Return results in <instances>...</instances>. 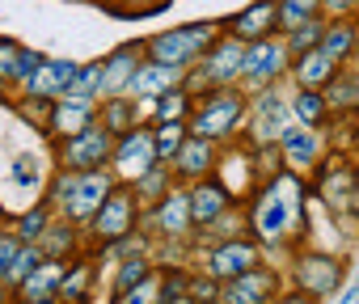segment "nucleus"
Masks as SVG:
<instances>
[{
  "instance_id": "obj_6",
  "label": "nucleus",
  "mask_w": 359,
  "mask_h": 304,
  "mask_svg": "<svg viewBox=\"0 0 359 304\" xmlns=\"http://www.w3.org/2000/svg\"><path fill=\"white\" fill-rule=\"evenodd\" d=\"M237 114H241V102H237L233 93H216V97H212V102L199 110V118H195V131H199V139L233 131V127H237Z\"/></svg>"
},
{
  "instance_id": "obj_28",
  "label": "nucleus",
  "mask_w": 359,
  "mask_h": 304,
  "mask_svg": "<svg viewBox=\"0 0 359 304\" xmlns=\"http://www.w3.org/2000/svg\"><path fill=\"white\" fill-rule=\"evenodd\" d=\"M39 254H43V249H34V245H22L5 279H9V283H22V279H30V275H34V270L43 266V258H39Z\"/></svg>"
},
{
  "instance_id": "obj_1",
  "label": "nucleus",
  "mask_w": 359,
  "mask_h": 304,
  "mask_svg": "<svg viewBox=\"0 0 359 304\" xmlns=\"http://www.w3.org/2000/svg\"><path fill=\"white\" fill-rule=\"evenodd\" d=\"M296 212H300V182H275V186L262 195L258 212H254V228H258V237L279 241V237L287 233V224L296 220Z\"/></svg>"
},
{
  "instance_id": "obj_35",
  "label": "nucleus",
  "mask_w": 359,
  "mask_h": 304,
  "mask_svg": "<svg viewBox=\"0 0 359 304\" xmlns=\"http://www.w3.org/2000/svg\"><path fill=\"white\" fill-rule=\"evenodd\" d=\"M13 178L18 182H39V157L34 152H22V157L13 161Z\"/></svg>"
},
{
  "instance_id": "obj_3",
  "label": "nucleus",
  "mask_w": 359,
  "mask_h": 304,
  "mask_svg": "<svg viewBox=\"0 0 359 304\" xmlns=\"http://www.w3.org/2000/svg\"><path fill=\"white\" fill-rule=\"evenodd\" d=\"M72 76H76V64H68V60H43L30 76H26V89L34 93V97H64L68 93V85H72Z\"/></svg>"
},
{
  "instance_id": "obj_34",
  "label": "nucleus",
  "mask_w": 359,
  "mask_h": 304,
  "mask_svg": "<svg viewBox=\"0 0 359 304\" xmlns=\"http://www.w3.org/2000/svg\"><path fill=\"white\" fill-rule=\"evenodd\" d=\"M131 118H135V110H131V106H127L123 97H114V102L106 106V127H114V131H123V127H127Z\"/></svg>"
},
{
  "instance_id": "obj_11",
  "label": "nucleus",
  "mask_w": 359,
  "mask_h": 304,
  "mask_svg": "<svg viewBox=\"0 0 359 304\" xmlns=\"http://www.w3.org/2000/svg\"><path fill=\"white\" fill-rule=\"evenodd\" d=\"M296 279H300V287H304L309 296L330 291V287L338 283V262H330V258H321V254H309V258L296 262Z\"/></svg>"
},
{
  "instance_id": "obj_41",
  "label": "nucleus",
  "mask_w": 359,
  "mask_h": 304,
  "mask_svg": "<svg viewBox=\"0 0 359 304\" xmlns=\"http://www.w3.org/2000/svg\"><path fill=\"white\" fill-rule=\"evenodd\" d=\"M165 304H195V300H165Z\"/></svg>"
},
{
  "instance_id": "obj_33",
  "label": "nucleus",
  "mask_w": 359,
  "mask_h": 304,
  "mask_svg": "<svg viewBox=\"0 0 359 304\" xmlns=\"http://www.w3.org/2000/svg\"><path fill=\"white\" fill-rule=\"evenodd\" d=\"M346 47H351V30L346 26H338V30H330L321 43H317V51H325L330 60H338V55H346Z\"/></svg>"
},
{
  "instance_id": "obj_37",
  "label": "nucleus",
  "mask_w": 359,
  "mask_h": 304,
  "mask_svg": "<svg viewBox=\"0 0 359 304\" xmlns=\"http://www.w3.org/2000/svg\"><path fill=\"white\" fill-rule=\"evenodd\" d=\"M18 249H22V245H18L13 237H0V279H5V275H9V266H13V258H18Z\"/></svg>"
},
{
  "instance_id": "obj_32",
  "label": "nucleus",
  "mask_w": 359,
  "mask_h": 304,
  "mask_svg": "<svg viewBox=\"0 0 359 304\" xmlns=\"http://www.w3.org/2000/svg\"><path fill=\"white\" fill-rule=\"evenodd\" d=\"M161 296V283L152 279V275H144L135 287H127V296H123V304H152Z\"/></svg>"
},
{
  "instance_id": "obj_21",
  "label": "nucleus",
  "mask_w": 359,
  "mask_h": 304,
  "mask_svg": "<svg viewBox=\"0 0 359 304\" xmlns=\"http://www.w3.org/2000/svg\"><path fill=\"white\" fill-rule=\"evenodd\" d=\"M156 220L165 233H182L191 224V195H169L161 207H156Z\"/></svg>"
},
{
  "instance_id": "obj_14",
  "label": "nucleus",
  "mask_w": 359,
  "mask_h": 304,
  "mask_svg": "<svg viewBox=\"0 0 359 304\" xmlns=\"http://www.w3.org/2000/svg\"><path fill=\"white\" fill-rule=\"evenodd\" d=\"M254 245H245V241H233V245H220L216 254H212V270L220 275V279H237V275H245V270H254Z\"/></svg>"
},
{
  "instance_id": "obj_38",
  "label": "nucleus",
  "mask_w": 359,
  "mask_h": 304,
  "mask_svg": "<svg viewBox=\"0 0 359 304\" xmlns=\"http://www.w3.org/2000/svg\"><path fill=\"white\" fill-rule=\"evenodd\" d=\"M47 228V220H43V212H30L26 220H22V237H39Z\"/></svg>"
},
{
  "instance_id": "obj_27",
  "label": "nucleus",
  "mask_w": 359,
  "mask_h": 304,
  "mask_svg": "<svg viewBox=\"0 0 359 304\" xmlns=\"http://www.w3.org/2000/svg\"><path fill=\"white\" fill-rule=\"evenodd\" d=\"M321 110H325V102H321V93H313V89H304V93L292 102V118H300V127H313V123L321 118Z\"/></svg>"
},
{
  "instance_id": "obj_39",
  "label": "nucleus",
  "mask_w": 359,
  "mask_h": 304,
  "mask_svg": "<svg viewBox=\"0 0 359 304\" xmlns=\"http://www.w3.org/2000/svg\"><path fill=\"white\" fill-rule=\"evenodd\" d=\"M325 5H330V9H334V13H342V9H346V5H351V0H325Z\"/></svg>"
},
{
  "instance_id": "obj_31",
  "label": "nucleus",
  "mask_w": 359,
  "mask_h": 304,
  "mask_svg": "<svg viewBox=\"0 0 359 304\" xmlns=\"http://www.w3.org/2000/svg\"><path fill=\"white\" fill-rule=\"evenodd\" d=\"M182 110H187V97L177 93V89H169V93L156 97V118L161 123H177V118H182Z\"/></svg>"
},
{
  "instance_id": "obj_2",
  "label": "nucleus",
  "mask_w": 359,
  "mask_h": 304,
  "mask_svg": "<svg viewBox=\"0 0 359 304\" xmlns=\"http://www.w3.org/2000/svg\"><path fill=\"white\" fill-rule=\"evenodd\" d=\"M212 43V26H182V30H169L152 39V64L165 68H182L187 60L203 55V47Z\"/></svg>"
},
{
  "instance_id": "obj_26",
  "label": "nucleus",
  "mask_w": 359,
  "mask_h": 304,
  "mask_svg": "<svg viewBox=\"0 0 359 304\" xmlns=\"http://www.w3.org/2000/svg\"><path fill=\"white\" fill-rule=\"evenodd\" d=\"M97 89H102V68H76V76H72V85H68L64 97H81V102H89Z\"/></svg>"
},
{
  "instance_id": "obj_19",
  "label": "nucleus",
  "mask_w": 359,
  "mask_h": 304,
  "mask_svg": "<svg viewBox=\"0 0 359 304\" xmlns=\"http://www.w3.org/2000/svg\"><path fill=\"white\" fill-rule=\"evenodd\" d=\"M173 161H177V170H182L187 178L208 174V165H212V148H208V139H182V148L173 152Z\"/></svg>"
},
{
  "instance_id": "obj_7",
  "label": "nucleus",
  "mask_w": 359,
  "mask_h": 304,
  "mask_svg": "<svg viewBox=\"0 0 359 304\" xmlns=\"http://www.w3.org/2000/svg\"><path fill=\"white\" fill-rule=\"evenodd\" d=\"M114 161H118V174H123V178H144V174L152 170V161H156L152 135H148V131H131V135L118 144Z\"/></svg>"
},
{
  "instance_id": "obj_20",
  "label": "nucleus",
  "mask_w": 359,
  "mask_h": 304,
  "mask_svg": "<svg viewBox=\"0 0 359 304\" xmlns=\"http://www.w3.org/2000/svg\"><path fill=\"white\" fill-rule=\"evenodd\" d=\"M283 148H287V161H300V165H309L313 157H317V135L309 131V127H283Z\"/></svg>"
},
{
  "instance_id": "obj_10",
  "label": "nucleus",
  "mask_w": 359,
  "mask_h": 304,
  "mask_svg": "<svg viewBox=\"0 0 359 304\" xmlns=\"http://www.w3.org/2000/svg\"><path fill=\"white\" fill-rule=\"evenodd\" d=\"M292 123V106L275 93V89H266L262 93V102H258V123H254V135L258 139H275V135H283V127Z\"/></svg>"
},
{
  "instance_id": "obj_12",
  "label": "nucleus",
  "mask_w": 359,
  "mask_h": 304,
  "mask_svg": "<svg viewBox=\"0 0 359 304\" xmlns=\"http://www.w3.org/2000/svg\"><path fill=\"white\" fill-rule=\"evenodd\" d=\"M271 275L266 270H245V275H237V279H229V287H224V304H262L266 296H271Z\"/></svg>"
},
{
  "instance_id": "obj_23",
  "label": "nucleus",
  "mask_w": 359,
  "mask_h": 304,
  "mask_svg": "<svg viewBox=\"0 0 359 304\" xmlns=\"http://www.w3.org/2000/svg\"><path fill=\"white\" fill-rule=\"evenodd\" d=\"M131 76H135V55L131 51H118L110 60V68H102V89L106 93H123L131 85Z\"/></svg>"
},
{
  "instance_id": "obj_42",
  "label": "nucleus",
  "mask_w": 359,
  "mask_h": 304,
  "mask_svg": "<svg viewBox=\"0 0 359 304\" xmlns=\"http://www.w3.org/2000/svg\"><path fill=\"white\" fill-rule=\"evenodd\" d=\"M287 304H309V300H296V296H287Z\"/></svg>"
},
{
  "instance_id": "obj_30",
  "label": "nucleus",
  "mask_w": 359,
  "mask_h": 304,
  "mask_svg": "<svg viewBox=\"0 0 359 304\" xmlns=\"http://www.w3.org/2000/svg\"><path fill=\"white\" fill-rule=\"evenodd\" d=\"M0 81H22V47L0 43Z\"/></svg>"
},
{
  "instance_id": "obj_36",
  "label": "nucleus",
  "mask_w": 359,
  "mask_h": 304,
  "mask_svg": "<svg viewBox=\"0 0 359 304\" xmlns=\"http://www.w3.org/2000/svg\"><path fill=\"white\" fill-rule=\"evenodd\" d=\"M85 279H89V270H85V266H81V270H72V275L64 279V296H68V300H81V296H85Z\"/></svg>"
},
{
  "instance_id": "obj_9",
  "label": "nucleus",
  "mask_w": 359,
  "mask_h": 304,
  "mask_svg": "<svg viewBox=\"0 0 359 304\" xmlns=\"http://www.w3.org/2000/svg\"><path fill=\"white\" fill-rule=\"evenodd\" d=\"M279 68H283V47H279V43H266V39H262L258 47H250L245 60H241V76H245L250 85L271 81Z\"/></svg>"
},
{
  "instance_id": "obj_40",
  "label": "nucleus",
  "mask_w": 359,
  "mask_h": 304,
  "mask_svg": "<svg viewBox=\"0 0 359 304\" xmlns=\"http://www.w3.org/2000/svg\"><path fill=\"white\" fill-rule=\"evenodd\" d=\"M342 304H359V287H355V291H346V296H342Z\"/></svg>"
},
{
  "instance_id": "obj_15",
  "label": "nucleus",
  "mask_w": 359,
  "mask_h": 304,
  "mask_svg": "<svg viewBox=\"0 0 359 304\" xmlns=\"http://www.w3.org/2000/svg\"><path fill=\"white\" fill-rule=\"evenodd\" d=\"M279 22V13H275V0H262V5H254V9H245L237 22H233V39H266V30Z\"/></svg>"
},
{
  "instance_id": "obj_24",
  "label": "nucleus",
  "mask_w": 359,
  "mask_h": 304,
  "mask_svg": "<svg viewBox=\"0 0 359 304\" xmlns=\"http://www.w3.org/2000/svg\"><path fill=\"white\" fill-rule=\"evenodd\" d=\"M60 283H64V266L47 262V266H39V270L26 279V300H47Z\"/></svg>"
},
{
  "instance_id": "obj_13",
  "label": "nucleus",
  "mask_w": 359,
  "mask_h": 304,
  "mask_svg": "<svg viewBox=\"0 0 359 304\" xmlns=\"http://www.w3.org/2000/svg\"><path fill=\"white\" fill-rule=\"evenodd\" d=\"M93 118V102H81V97H60L55 102V114H51V127L60 135H81Z\"/></svg>"
},
{
  "instance_id": "obj_22",
  "label": "nucleus",
  "mask_w": 359,
  "mask_h": 304,
  "mask_svg": "<svg viewBox=\"0 0 359 304\" xmlns=\"http://www.w3.org/2000/svg\"><path fill=\"white\" fill-rule=\"evenodd\" d=\"M330 72H334V60L325 55V51H304V60L296 64V76H300V85H309V89H317L321 81H330Z\"/></svg>"
},
{
  "instance_id": "obj_18",
  "label": "nucleus",
  "mask_w": 359,
  "mask_h": 304,
  "mask_svg": "<svg viewBox=\"0 0 359 304\" xmlns=\"http://www.w3.org/2000/svg\"><path fill=\"white\" fill-rule=\"evenodd\" d=\"M241 60H245V47L241 43H224L212 51V64H208V76L216 85H229L233 76H241Z\"/></svg>"
},
{
  "instance_id": "obj_5",
  "label": "nucleus",
  "mask_w": 359,
  "mask_h": 304,
  "mask_svg": "<svg viewBox=\"0 0 359 304\" xmlns=\"http://www.w3.org/2000/svg\"><path fill=\"white\" fill-rule=\"evenodd\" d=\"M106 157H110V139H106V131H93V127H85L81 135H72V144L64 152V161L72 170H85V174H93Z\"/></svg>"
},
{
  "instance_id": "obj_16",
  "label": "nucleus",
  "mask_w": 359,
  "mask_h": 304,
  "mask_svg": "<svg viewBox=\"0 0 359 304\" xmlns=\"http://www.w3.org/2000/svg\"><path fill=\"white\" fill-rule=\"evenodd\" d=\"M173 72L177 68H165V64H148V68H135V76H131V93H144V97H161V93H169L173 89Z\"/></svg>"
},
{
  "instance_id": "obj_17",
  "label": "nucleus",
  "mask_w": 359,
  "mask_h": 304,
  "mask_svg": "<svg viewBox=\"0 0 359 304\" xmlns=\"http://www.w3.org/2000/svg\"><path fill=\"white\" fill-rule=\"evenodd\" d=\"M224 207H229V195H224L220 186H195V191H191V220H195V224L220 220Z\"/></svg>"
},
{
  "instance_id": "obj_29",
  "label": "nucleus",
  "mask_w": 359,
  "mask_h": 304,
  "mask_svg": "<svg viewBox=\"0 0 359 304\" xmlns=\"http://www.w3.org/2000/svg\"><path fill=\"white\" fill-rule=\"evenodd\" d=\"M177 148H182V127H177V123H161L156 135H152V152H156V157H173Z\"/></svg>"
},
{
  "instance_id": "obj_25",
  "label": "nucleus",
  "mask_w": 359,
  "mask_h": 304,
  "mask_svg": "<svg viewBox=\"0 0 359 304\" xmlns=\"http://www.w3.org/2000/svg\"><path fill=\"white\" fill-rule=\"evenodd\" d=\"M275 13H279V26H287V30H300L304 22H313V13H317V0H283V5H275Z\"/></svg>"
},
{
  "instance_id": "obj_4",
  "label": "nucleus",
  "mask_w": 359,
  "mask_h": 304,
  "mask_svg": "<svg viewBox=\"0 0 359 304\" xmlns=\"http://www.w3.org/2000/svg\"><path fill=\"white\" fill-rule=\"evenodd\" d=\"M131 216H135L131 195H127V191H110V195H106V203H102V207H97V216H93V228H97V237L114 241V237H123V233L131 228Z\"/></svg>"
},
{
  "instance_id": "obj_8",
  "label": "nucleus",
  "mask_w": 359,
  "mask_h": 304,
  "mask_svg": "<svg viewBox=\"0 0 359 304\" xmlns=\"http://www.w3.org/2000/svg\"><path fill=\"white\" fill-rule=\"evenodd\" d=\"M106 195H110V182L102 178V174H85V178H76V186H72V195H68V216L72 220H89V216H97V207L106 203Z\"/></svg>"
}]
</instances>
